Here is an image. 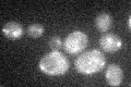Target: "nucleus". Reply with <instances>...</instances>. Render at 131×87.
I'll return each mask as SVG.
<instances>
[{
	"label": "nucleus",
	"instance_id": "nucleus-1",
	"mask_svg": "<svg viewBox=\"0 0 131 87\" xmlns=\"http://www.w3.org/2000/svg\"><path fill=\"white\" fill-rule=\"evenodd\" d=\"M75 70L81 74L90 75L100 72L106 65V58L98 49H92L81 53L74 62Z\"/></svg>",
	"mask_w": 131,
	"mask_h": 87
},
{
	"label": "nucleus",
	"instance_id": "nucleus-2",
	"mask_svg": "<svg viewBox=\"0 0 131 87\" xmlns=\"http://www.w3.org/2000/svg\"><path fill=\"white\" fill-rule=\"evenodd\" d=\"M39 70L49 76H60L68 72L70 63L68 58L58 50H52L45 55L39 61Z\"/></svg>",
	"mask_w": 131,
	"mask_h": 87
},
{
	"label": "nucleus",
	"instance_id": "nucleus-3",
	"mask_svg": "<svg viewBox=\"0 0 131 87\" xmlns=\"http://www.w3.org/2000/svg\"><path fill=\"white\" fill-rule=\"evenodd\" d=\"M89 45V37L81 31H74L70 33L64 39L63 48L66 52L70 55H78L84 50Z\"/></svg>",
	"mask_w": 131,
	"mask_h": 87
},
{
	"label": "nucleus",
	"instance_id": "nucleus-4",
	"mask_svg": "<svg viewBox=\"0 0 131 87\" xmlns=\"http://www.w3.org/2000/svg\"><path fill=\"white\" fill-rule=\"evenodd\" d=\"M100 46L105 52H116L122 47V40L118 35L108 33V34L103 35L100 38Z\"/></svg>",
	"mask_w": 131,
	"mask_h": 87
},
{
	"label": "nucleus",
	"instance_id": "nucleus-5",
	"mask_svg": "<svg viewBox=\"0 0 131 87\" xmlns=\"http://www.w3.org/2000/svg\"><path fill=\"white\" fill-rule=\"evenodd\" d=\"M106 82L110 86H119L122 83V78H124V72H122L121 68L116 63L109 64L107 69H106L105 73Z\"/></svg>",
	"mask_w": 131,
	"mask_h": 87
},
{
	"label": "nucleus",
	"instance_id": "nucleus-6",
	"mask_svg": "<svg viewBox=\"0 0 131 87\" xmlns=\"http://www.w3.org/2000/svg\"><path fill=\"white\" fill-rule=\"evenodd\" d=\"M2 34L5 35L7 38L16 40L20 39L23 35V27L18 22H9L3 25L2 27Z\"/></svg>",
	"mask_w": 131,
	"mask_h": 87
},
{
	"label": "nucleus",
	"instance_id": "nucleus-7",
	"mask_svg": "<svg viewBox=\"0 0 131 87\" xmlns=\"http://www.w3.org/2000/svg\"><path fill=\"white\" fill-rule=\"evenodd\" d=\"M112 24H113L112 16L108 13H105V12L100 13L95 19V26L102 33L108 32L110 30V27H112Z\"/></svg>",
	"mask_w": 131,
	"mask_h": 87
},
{
	"label": "nucleus",
	"instance_id": "nucleus-8",
	"mask_svg": "<svg viewBox=\"0 0 131 87\" xmlns=\"http://www.w3.org/2000/svg\"><path fill=\"white\" fill-rule=\"evenodd\" d=\"M44 32H45V27L42 24H38V23L31 24L27 27V35L32 37V38H39V37L43 36Z\"/></svg>",
	"mask_w": 131,
	"mask_h": 87
},
{
	"label": "nucleus",
	"instance_id": "nucleus-9",
	"mask_svg": "<svg viewBox=\"0 0 131 87\" xmlns=\"http://www.w3.org/2000/svg\"><path fill=\"white\" fill-rule=\"evenodd\" d=\"M49 47H50L52 50H59V49L62 47V41H61L60 37H58V36L51 37L50 40H49Z\"/></svg>",
	"mask_w": 131,
	"mask_h": 87
},
{
	"label": "nucleus",
	"instance_id": "nucleus-10",
	"mask_svg": "<svg viewBox=\"0 0 131 87\" xmlns=\"http://www.w3.org/2000/svg\"><path fill=\"white\" fill-rule=\"evenodd\" d=\"M128 28H129V30L131 28V18H130V16L128 18Z\"/></svg>",
	"mask_w": 131,
	"mask_h": 87
}]
</instances>
